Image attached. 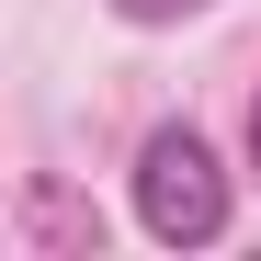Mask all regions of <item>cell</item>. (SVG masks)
<instances>
[{
	"mask_svg": "<svg viewBox=\"0 0 261 261\" xmlns=\"http://www.w3.org/2000/svg\"><path fill=\"white\" fill-rule=\"evenodd\" d=\"M250 170H261V102H250Z\"/></svg>",
	"mask_w": 261,
	"mask_h": 261,
	"instance_id": "obj_4",
	"label": "cell"
},
{
	"mask_svg": "<svg viewBox=\"0 0 261 261\" xmlns=\"http://www.w3.org/2000/svg\"><path fill=\"white\" fill-rule=\"evenodd\" d=\"M227 216H239V182L204 148V125H148V148H137V227L159 250H216Z\"/></svg>",
	"mask_w": 261,
	"mask_h": 261,
	"instance_id": "obj_1",
	"label": "cell"
},
{
	"mask_svg": "<svg viewBox=\"0 0 261 261\" xmlns=\"http://www.w3.org/2000/svg\"><path fill=\"white\" fill-rule=\"evenodd\" d=\"M23 250L34 261H91L102 250V216L80 204L68 182H23Z\"/></svg>",
	"mask_w": 261,
	"mask_h": 261,
	"instance_id": "obj_2",
	"label": "cell"
},
{
	"mask_svg": "<svg viewBox=\"0 0 261 261\" xmlns=\"http://www.w3.org/2000/svg\"><path fill=\"white\" fill-rule=\"evenodd\" d=\"M204 0H114V23H137V34H159V23H193Z\"/></svg>",
	"mask_w": 261,
	"mask_h": 261,
	"instance_id": "obj_3",
	"label": "cell"
}]
</instances>
